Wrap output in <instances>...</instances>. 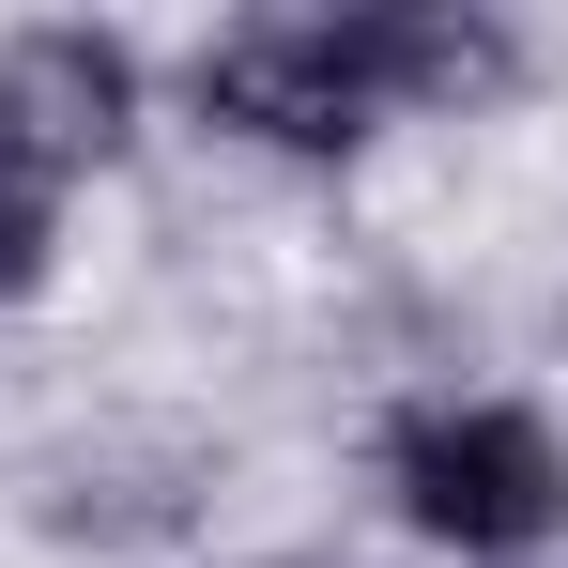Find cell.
Listing matches in <instances>:
<instances>
[{
	"instance_id": "6da1fadb",
	"label": "cell",
	"mask_w": 568,
	"mask_h": 568,
	"mask_svg": "<svg viewBox=\"0 0 568 568\" xmlns=\"http://www.w3.org/2000/svg\"><path fill=\"white\" fill-rule=\"evenodd\" d=\"M491 78H507V31H476V16H262L200 62V108L277 154H338L384 108H462Z\"/></svg>"
},
{
	"instance_id": "7a4b0ae2",
	"label": "cell",
	"mask_w": 568,
	"mask_h": 568,
	"mask_svg": "<svg viewBox=\"0 0 568 568\" xmlns=\"http://www.w3.org/2000/svg\"><path fill=\"white\" fill-rule=\"evenodd\" d=\"M399 507H415V538H446V554H523V538H554L568 523V446L538 415H507V399H446V415H399Z\"/></svg>"
},
{
	"instance_id": "3957f363",
	"label": "cell",
	"mask_w": 568,
	"mask_h": 568,
	"mask_svg": "<svg viewBox=\"0 0 568 568\" xmlns=\"http://www.w3.org/2000/svg\"><path fill=\"white\" fill-rule=\"evenodd\" d=\"M123 108H139V62L108 31H16L0 47V170L16 185L93 170V154H123Z\"/></svg>"
},
{
	"instance_id": "277c9868",
	"label": "cell",
	"mask_w": 568,
	"mask_h": 568,
	"mask_svg": "<svg viewBox=\"0 0 568 568\" xmlns=\"http://www.w3.org/2000/svg\"><path fill=\"white\" fill-rule=\"evenodd\" d=\"M47 246H62V231H47V185H16V170H0V292L47 277Z\"/></svg>"
}]
</instances>
